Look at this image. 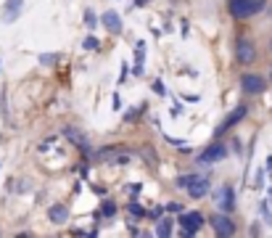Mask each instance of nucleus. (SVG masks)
Here are the masks:
<instances>
[{"mask_svg":"<svg viewBox=\"0 0 272 238\" xmlns=\"http://www.w3.org/2000/svg\"><path fill=\"white\" fill-rule=\"evenodd\" d=\"M264 11V0H230V14L235 19H248Z\"/></svg>","mask_w":272,"mask_h":238,"instance_id":"nucleus-1","label":"nucleus"},{"mask_svg":"<svg viewBox=\"0 0 272 238\" xmlns=\"http://www.w3.org/2000/svg\"><path fill=\"white\" fill-rule=\"evenodd\" d=\"M177 222H180V228H183V235H196L204 228V214L201 212H183Z\"/></svg>","mask_w":272,"mask_h":238,"instance_id":"nucleus-2","label":"nucleus"},{"mask_svg":"<svg viewBox=\"0 0 272 238\" xmlns=\"http://www.w3.org/2000/svg\"><path fill=\"white\" fill-rule=\"evenodd\" d=\"M241 88H243L248 95H259V93H264V88H267V80H264L262 74L246 71V74L241 77Z\"/></svg>","mask_w":272,"mask_h":238,"instance_id":"nucleus-3","label":"nucleus"},{"mask_svg":"<svg viewBox=\"0 0 272 238\" xmlns=\"http://www.w3.org/2000/svg\"><path fill=\"white\" fill-rule=\"evenodd\" d=\"M211 228H214V233H217V235H222V238L235 235V225H233V220H230V214H228V212L214 214V217H211Z\"/></svg>","mask_w":272,"mask_h":238,"instance_id":"nucleus-4","label":"nucleus"},{"mask_svg":"<svg viewBox=\"0 0 272 238\" xmlns=\"http://www.w3.org/2000/svg\"><path fill=\"white\" fill-rule=\"evenodd\" d=\"M235 58H238V64H251L254 58H256V48L251 40H246L241 37L238 43H235Z\"/></svg>","mask_w":272,"mask_h":238,"instance_id":"nucleus-5","label":"nucleus"},{"mask_svg":"<svg viewBox=\"0 0 272 238\" xmlns=\"http://www.w3.org/2000/svg\"><path fill=\"white\" fill-rule=\"evenodd\" d=\"M185 190H188V196H191V199H204L209 193V180H206V177H201V175H191Z\"/></svg>","mask_w":272,"mask_h":238,"instance_id":"nucleus-6","label":"nucleus"},{"mask_svg":"<svg viewBox=\"0 0 272 238\" xmlns=\"http://www.w3.org/2000/svg\"><path fill=\"white\" fill-rule=\"evenodd\" d=\"M228 159V148L222 146V143H211L209 148H204V153H201V162L204 164H214V162H222Z\"/></svg>","mask_w":272,"mask_h":238,"instance_id":"nucleus-7","label":"nucleus"},{"mask_svg":"<svg viewBox=\"0 0 272 238\" xmlns=\"http://www.w3.org/2000/svg\"><path fill=\"white\" fill-rule=\"evenodd\" d=\"M217 204L224 209V212H233L235 209V190H233V185H222L219 188V193H217Z\"/></svg>","mask_w":272,"mask_h":238,"instance_id":"nucleus-8","label":"nucleus"},{"mask_svg":"<svg viewBox=\"0 0 272 238\" xmlns=\"http://www.w3.org/2000/svg\"><path fill=\"white\" fill-rule=\"evenodd\" d=\"M101 21H103V27L109 29V32L122 34V19H119V14H116V11H103Z\"/></svg>","mask_w":272,"mask_h":238,"instance_id":"nucleus-9","label":"nucleus"},{"mask_svg":"<svg viewBox=\"0 0 272 238\" xmlns=\"http://www.w3.org/2000/svg\"><path fill=\"white\" fill-rule=\"evenodd\" d=\"M48 220L56 222V225L66 222V220H69V207H66V204H53V207L48 209Z\"/></svg>","mask_w":272,"mask_h":238,"instance_id":"nucleus-10","label":"nucleus"},{"mask_svg":"<svg viewBox=\"0 0 272 238\" xmlns=\"http://www.w3.org/2000/svg\"><path fill=\"white\" fill-rule=\"evenodd\" d=\"M246 106H235V109L228 114V119H224V125L219 127V133H222V130H228V127H235V125H238V122H243V116H246Z\"/></svg>","mask_w":272,"mask_h":238,"instance_id":"nucleus-11","label":"nucleus"},{"mask_svg":"<svg viewBox=\"0 0 272 238\" xmlns=\"http://www.w3.org/2000/svg\"><path fill=\"white\" fill-rule=\"evenodd\" d=\"M21 6H24V0H6V14H3V21H16L19 14H21Z\"/></svg>","mask_w":272,"mask_h":238,"instance_id":"nucleus-12","label":"nucleus"},{"mask_svg":"<svg viewBox=\"0 0 272 238\" xmlns=\"http://www.w3.org/2000/svg\"><path fill=\"white\" fill-rule=\"evenodd\" d=\"M66 135L72 138V143H77L82 151H87V140H85V135H82V133H77L74 127H66Z\"/></svg>","mask_w":272,"mask_h":238,"instance_id":"nucleus-13","label":"nucleus"},{"mask_svg":"<svg viewBox=\"0 0 272 238\" xmlns=\"http://www.w3.org/2000/svg\"><path fill=\"white\" fill-rule=\"evenodd\" d=\"M156 235H161V238H167V235H172V220H169V217H164V220H159V225H156Z\"/></svg>","mask_w":272,"mask_h":238,"instance_id":"nucleus-14","label":"nucleus"},{"mask_svg":"<svg viewBox=\"0 0 272 238\" xmlns=\"http://www.w3.org/2000/svg\"><path fill=\"white\" fill-rule=\"evenodd\" d=\"M114 212H116V204H114V201H103V207H101V217H111Z\"/></svg>","mask_w":272,"mask_h":238,"instance_id":"nucleus-15","label":"nucleus"},{"mask_svg":"<svg viewBox=\"0 0 272 238\" xmlns=\"http://www.w3.org/2000/svg\"><path fill=\"white\" fill-rule=\"evenodd\" d=\"M127 209H129V214H135V217H140V214H146V209L140 207V204H135V201H132V204H129Z\"/></svg>","mask_w":272,"mask_h":238,"instance_id":"nucleus-16","label":"nucleus"},{"mask_svg":"<svg viewBox=\"0 0 272 238\" xmlns=\"http://www.w3.org/2000/svg\"><path fill=\"white\" fill-rule=\"evenodd\" d=\"M153 90H156L159 95H167V88H164V82H161V80H156V82H153Z\"/></svg>","mask_w":272,"mask_h":238,"instance_id":"nucleus-17","label":"nucleus"},{"mask_svg":"<svg viewBox=\"0 0 272 238\" xmlns=\"http://www.w3.org/2000/svg\"><path fill=\"white\" fill-rule=\"evenodd\" d=\"M85 48H87V51H93V48H98V40H96V37H87V40H85Z\"/></svg>","mask_w":272,"mask_h":238,"instance_id":"nucleus-18","label":"nucleus"},{"mask_svg":"<svg viewBox=\"0 0 272 238\" xmlns=\"http://www.w3.org/2000/svg\"><path fill=\"white\" fill-rule=\"evenodd\" d=\"M40 61H42V64H53V61H58V53H53V56H42Z\"/></svg>","mask_w":272,"mask_h":238,"instance_id":"nucleus-19","label":"nucleus"},{"mask_svg":"<svg viewBox=\"0 0 272 238\" xmlns=\"http://www.w3.org/2000/svg\"><path fill=\"white\" fill-rule=\"evenodd\" d=\"M262 214H264V217H267V225H272V212L267 209V204H262Z\"/></svg>","mask_w":272,"mask_h":238,"instance_id":"nucleus-20","label":"nucleus"},{"mask_svg":"<svg viewBox=\"0 0 272 238\" xmlns=\"http://www.w3.org/2000/svg\"><path fill=\"white\" fill-rule=\"evenodd\" d=\"M85 19H87V24H90V27L96 24V14H93V11H87V14H85Z\"/></svg>","mask_w":272,"mask_h":238,"instance_id":"nucleus-21","label":"nucleus"},{"mask_svg":"<svg viewBox=\"0 0 272 238\" xmlns=\"http://www.w3.org/2000/svg\"><path fill=\"white\" fill-rule=\"evenodd\" d=\"M127 80V64H122V74H119V82H124Z\"/></svg>","mask_w":272,"mask_h":238,"instance_id":"nucleus-22","label":"nucleus"},{"mask_svg":"<svg viewBox=\"0 0 272 238\" xmlns=\"http://www.w3.org/2000/svg\"><path fill=\"white\" fill-rule=\"evenodd\" d=\"M146 3H151V0H135V6H146Z\"/></svg>","mask_w":272,"mask_h":238,"instance_id":"nucleus-23","label":"nucleus"},{"mask_svg":"<svg viewBox=\"0 0 272 238\" xmlns=\"http://www.w3.org/2000/svg\"><path fill=\"white\" fill-rule=\"evenodd\" d=\"M269 48H272V43H269Z\"/></svg>","mask_w":272,"mask_h":238,"instance_id":"nucleus-24","label":"nucleus"}]
</instances>
